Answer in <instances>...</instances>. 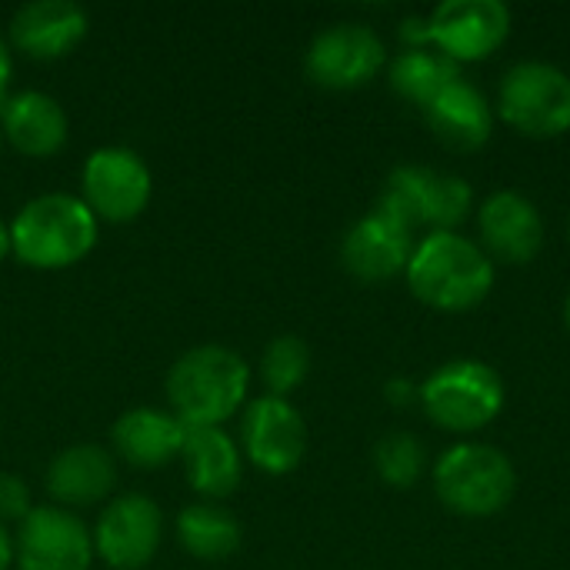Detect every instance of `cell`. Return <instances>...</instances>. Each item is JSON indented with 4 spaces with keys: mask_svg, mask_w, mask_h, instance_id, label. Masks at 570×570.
<instances>
[{
    "mask_svg": "<svg viewBox=\"0 0 570 570\" xmlns=\"http://www.w3.org/2000/svg\"><path fill=\"white\" fill-rule=\"evenodd\" d=\"M411 254H414V234L381 217L377 210L354 220L341 240L344 271L364 284H384L401 277L407 271Z\"/></svg>",
    "mask_w": 570,
    "mask_h": 570,
    "instance_id": "15",
    "label": "cell"
},
{
    "mask_svg": "<svg viewBox=\"0 0 570 570\" xmlns=\"http://www.w3.org/2000/svg\"><path fill=\"white\" fill-rule=\"evenodd\" d=\"M33 511L30 504V488L17 474H0V524L3 521H23Z\"/></svg>",
    "mask_w": 570,
    "mask_h": 570,
    "instance_id": "26",
    "label": "cell"
},
{
    "mask_svg": "<svg viewBox=\"0 0 570 570\" xmlns=\"http://www.w3.org/2000/svg\"><path fill=\"white\" fill-rule=\"evenodd\" d=\"M434 494L451 514L494 518L514 501L518 471L501 448L458 441L434 464Z\"/></svg>",
    "mask_w": 570,
    "mask_h": 570,
    "instance_id": "4",
    "label": "cell"
},
{
    "mask_svg": "<svg viewBox=\"0 0 570 570\" xmlns=\"http://www.w3.org/2000/svg\"><path fill=\"white\" fill-rule=\"evenodd\" d=\"M0 144H3V134H0Z\"/></svg>",
    "mask_w": 570,
    "mask_h": 570,
    "instance_id": "32",
    "label": "cell"
},
{
    "mask_svg": "<svg viewBox=\"0 0 570 570\" xmlns=\"http://www.w3.org/2000/svg\"><path fill=\"white\" fill-rule=\"evenodd\" d=\"M114 451L134 468H160L180 458L187 441V424L174 411L160 407H130L114 421L110 431Z\"/></svg>",
    "mask_w": 570,
    "mask_h": 570,
    "instance_id": "19",
    "label": "cell"
},
{
    "mask_svg": "<svg viewBox=\"0 0 570 570\" xmlns=\"http://www.w3.org/2000/svg\"><path fill=\"white\" fill-rule=\"evenodd\" d=\"M100 237V220L80 194H40L10 220L13 257L33 271H63L80 264Z\"/></svg>",
    "mask_w": 570,
    "mask_h": 570,
    "instance_id": "3",
    "label": "cell"
},
{
    "mask_svg": "<svg viewBox=\"0 0 570 570\" xmlns=\"http://www.w3.org/2000/svg\"><path fill=\"white\" fill-rule=\"evenodd\" d=\"M384 67V40L371 27L351 20L324 27L304 53V73L324 90H357L371 83Z\"/></svg>",
    "mask_w": 570,
    "mask_h": 570,
    "instance_id": "10",
    "label": "cell"
},
{
    "mask_svg": "<svg viewBox=\"0 0 570 570\" xmlns=\"http://www.w3.org/2000/svg\"><path fill=\"white\" fill-rule=\"evenodd\" d=\"M10 568H13V538H10V531L0 524V570Z\"/></svg>",
    "mask_w": 570,
    "mask_h": 570,
    "instance_id": "29",
    "label": "cell"
},
{
    "mask_svg": "<svg viewBox=\"0 0 570 570\" xmlns=\"http://www.w3.org/2000/svg\"><path fill=\"white\" fill-rule=\"evenodd\" d=\"M384 401L391 404V407H411L414 401H417V384L411 381V377H391L387 384H384Z\"/></svg>",
    "mask_w": 570,
    "mask_h": 570,
    "instance_id": "27",
    "label": "cell"
},
{
    "mask_svg": "<svg viewBox=\"0 0 570 570\" xmlns=\"http://www.w3.org/2000/svg\"><path fill=\"white\" fill-rule=\"evenodd\" d=\"M478 244L494 264H531L544 247V217L518 190H494L478 210Z\"/></svg>",
    "mask_w": 570,
    "mask_h": 570,
    "instance_id": "14",
    "label": "cell"
},
{
    "mask_svg": "<svg viewBox=\"0 0 570 570\" xmlns=\"http://www.w3.org/2000/svg\"><path fill=\"white\" fill-rule=\"evenodd\" d=\"M94 534V554L114 570H140L160 551L164 514L147 494H120L114 498L100 518Z\"/></svg>",
    "mask_w": 570,
    "mask_h": 570,
    "instance_id": "13",
    "label": "cell"
},
{
    "mask_svg": "<svg viewBox=\"0 0 570 570\" xmlns=\"http://www.w3.org/2000/svg\"><path fill=\"white\" fill-rule=\"evenodd\" d=\"M404 277L424 307L441 314H464L488 301L498 281V267L478 240L458 230H434L414 244Z\"/></svg>",
    "mask_w": 570,
    "mask_h": 570,
    "instance_id": "1",
    "label": "cell"
},
{
    "mask_svg": "<svg viewBox=\"0 0 570 570\" xmlns=\"http://www.w3.org/2000/svg\"><path fill=\"white\" fill-rule=\"evenodd\" d=\"M250 387L247 361L224 344H200L180 354L167 371L170 411L187 428H224L240 414Z\"/></svg>",
    "mask_w": 570,
    "mask_h": 570,
    "instance_id": "2",
    "label": "cell"
},
{
    "mask_svg": "<svg viewBox=\"0 0 570 570\" xmlns=\"http://www.w3.org/2000/svg\"><path fill=\"white\" fill-rule=\"evenodd\" d=\"M0 134L23 157L43 160L63 150L70 124L63 107L43 90L10 94L0 107Z\"/></svg>",
    "mask_w": 570,
    "mask_h": 570,
    "instance_id": "17",
    "label": "cell"
},
{
    "mask_svg": "<svg viewBox=\"0 0 570 570\" xmlns=\"http://www.w3.org/2000/svg\"><path fill=\"white\" fill-rule=\"evenodd\" d=\"M307 374H311V347L304 337L281 334L267 344V351L261 357V381H264L267 394L287 397L307 381Z\"/></svg>",
    "mask_w": 570,
    "mask_h": 570,
    "instance_id": "24",
    "label": "cell"
},
{
    "mask_svg": "<svg viewBox=\"0 0 570 570\" xmlns=\"http://www.w3.org/2000/svg\"><path fill=\"white\" fill-rule=\"evenodd\" d=\"M424 117H428L431 130L438 134V140L448 144L451 150L471 154V150H481L494 137V107L464 77L458 83H451L448 90H441L424 107Z\"/></svg>",
    "mask_w": 570,
    "mask_h": 570,
    "instance_id": "20",
    "label": "cell"
},
{
    "mask_svg": "<svg viewBox=\"0 0 570 570\" xmlns=\"http://www.w3.org/2000/svg\"><path fill=\"white\" fill-rule=\"evenodd\" d=\"M154 194V177L144 157L130 147H97L80 170V200L97 220L130 224Z\"/></svg>",
    "mask_w": 570,
    "mask_h": 570,
    "instance_id": "8",
    "label": "cell"
},
{
    "mask_svg": "<svg viewBox=\"0 0 570 570\" xmlns=\"http://www.w3.org/2000/svg\"><path fill=\"white\" fill-rule=\"evenodd\" d=\"M428 47L461 63L488 60L511 33V10L501 0H444L424 17Z\"/></svg>",
    "mask_w": 570,
    "mask_h": 570,
    "instance_id": "9",
    "label": "cell"
},
{
    "mask_svg": "<svg viewBox=\"0 0 570 570\" xmlns=\"http://www.w3.org/2000/svg\"><path fill=\"white\" fill-rule=\"evenodd\" d=\"M417 404L428 421L448 434H478L504 411L501 374L474 357L448 361L417 387Z\"/></svg>",
    "mask_w": 570,
    "mask_h": 570,
    "instance_id": "6",
    "label": "cell"
},
{
    "mask_svg": "<svg viewBox=\"0 0 570 570\" xmlns=\"http://www.w3.org/2000/svg\"><path fill=\"white\" fill-rule=\"evenodd\" d=\"M240 521L214 501L187 504L177 514V541L197 561H224L240 548Z\"/></svg>",
    "mask_w": 570,
    "mask_h": 570,
    "instance_id": "22",
    "label": "cell"
},
{
    "mask_svg": "<svg viewBox=\"0 0 570 570\" xmlns=\"http://www.w3.org/2000/svg\"><path fill=\"white\" fill-rule=\"evenodd\" d=\"M474 207V190L464 177L401 164L387 174L377 194V214L404 227L407 234L417 230H458Z\"/></svg>",
    "mask_w": 570,
    "mask_h": 570,
    "instance_id": "5",
    "label": "cell"
},
{
    "mask_svg": "<svg viewBox=\"0 0 570 570\" xmlns=\"http://www.w3.org/2000/svg\"><path fill=\"white\" fill-rule=\"evenodd\" d=\"M180 458L187 464V481L200 498L220 501L240 488L244 454L224 428H187Z\"/></svg>",
    "mask_w": 570,
    "mask_h": 570,
    "instance_id": "21",
    "label": "cell"
},
{
    "mask_svg": "<svg viewBox=\"0 0 570 570\" xmlns=\"http://www.w3.org/2000/svg\"><path fill=\"white\" fill-rule=\"evenodd\" d=\"M94 564V534L67 508H33L13 538V568L17 570H90Z\"/></svg>",
    "mask_w": 570,
    "mask_h": 570,
    "instance_id": "11",
    "label": "cell"
},
{
    "mask_svg": "<svg viewBox=\"0 0 570 570\" xmlns=\"http://www.w3.org/2000/svg\"><path fill=\"white\" fill-rule=\"evenodd\" d=\"M568 230H570V224H568Z\"/></svg>",
    "mask_w": 570,
    "mask_h": 570,
    "instance_id": "33",
    "label": "cell"
},
{
    "mask_svg": "<svg viewBox=\"0 0 570 570\" xmlns=\"http://www.w3.org/2000/svg\"><path fill=\"white\" fill-rule=\"evenodd\" d=\"M561 317H564V327H568V334H570V294L564 297V314H561Z\"/></svg>",
    "mask_w": 570,
    "mask_h": 570,
    "instance_id": "31",
    "label": "cell"
},
{
    "mask_svg": "<svg viewBox=\"0 0 570 570\" xmlns=\"http://www.w3.org/2000/svg\"><path fill=\"white\" fill-rule=\"evenodd\" d=\"M387 77H391V87L407 104H417L424 110L441 90L461 80V67L451 57L424 47V50H401L387 63Z\"/></svg>",
    "mask_w": 570,
    "mask_h": 570,
    "instance_id": "23",
    "label": "cell"
},
{
    "mask_svg": "<svg viewBox=\"0 0 570 570\" xmlns=\"http://www.w3.org/2000/svg\"><path fill=\"white\" fill-rule=\"evenodd\" d=\"M90 17L73 0H30L10 17V43L33 60L67 57L87 37Z\"/></svg>",
    "mask_w": 570,
    "mask_h": 570,
    "instance_id": "16",
    "label": "cell"
},
{
    "mask_svg": "<svg viewBox=\"0 0 570 570\" xmlns=\"http://www.w3.org/2000/svg\"><path fill=\"white\" fill-rule=\"evenodd\" d=\"M7 254H13V244H10V224H3V220H0V261H3Z\"/></svg>",
    "mask_w": 570,
    "mask_h": 570,
    "instance_id": "30",
    "label": "cell"
},
{
    "mask_svg": "<svg viewBox=\"0 0 570 570\" xmlns=\"http://www.w3.org/2000/svg\"><path fill=\"white\" fill-rule=\"evenodd\" d=\"M10 80H13V57H10V43L0 33V107L10 97Z\"/></svg>",
    "mask_w": 570,
    "mask_h": 570,
    "instance_id": "28",
    "label": "cell"
},
{
    "mask_svg": "<svg viewBox=\"0 0 570 570\" xmlns=\"http://www.w3.org/2000/svg\"><path fill=\"white\" fill-rule=\"evenodd\" d=\"M498 117L534 140L570 130V73L548 60L514 63L498 87Z\"/></svg>",
    "mask_w": 570,
    "mask_h": 570,
    "instance_id": "7",
    "label": "cell"
},
{
    "mask_svg": "<svg viewBox=\"0 0 570 570\" xmlns=\"http://www.w3.org/2000/svg\"><path fill=\"white\" fill-rule=\"evenodd\" d=\"M240 454L264 474H291L307 454V424L287 397L264 394L244 407Z\"/></svg>",
    "mask_w": 570,
    "mask_h": 570,
    "instance_id": "12",
    "label": "cell"
},
{
    "mask_svg": "<svg viewBox=\"0 0 570 570\" xmlns=\"http://www.w3.org/2000/svg\"><path fill=\"white\" fill-rule=\"evenodd\" d=\"M424 468H428V451L414 434L397 431V434L381 438L374 448V471L387 488H397V491L414 488Z\"/></svg>",
    "mask_w": 570,
    "mask_h": 570,
    "instance_id": "25",
    "label": "cell"
},
{
    "mask_svg": "<svg viewBox=\"0 0 570 570\" xmlns=\"http://www.w3.org/2000/svg\"><path fill=\"white\" fill-rule=\"evenodd\" d=\"M47 494L60 508H90L107 501L117 484L114 454L100 444H70L47 468Z\"/></svg>",
    "mask_w": 570,
    "mask_h": 570,
    "instance_id": "18",
    "label": "cell"
}]
</instances>
